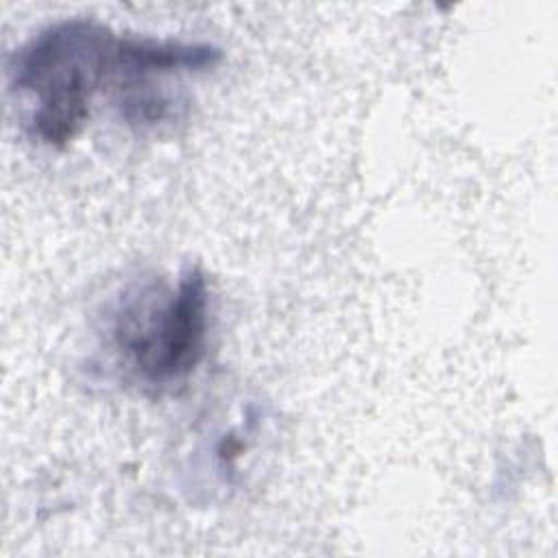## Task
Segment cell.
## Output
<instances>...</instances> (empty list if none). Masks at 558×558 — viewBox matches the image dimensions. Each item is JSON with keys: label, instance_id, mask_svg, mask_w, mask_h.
I'll return each mask as SVG.
<instances>
[{"label": "cell", "instance_id": "obj_2", "mask_svg": "<svg viewBox=\"0 0 558 558\" xmlns=\"http://www.w3.org/2000/svg\"><path fill=\"white\" fill-rule=\"evenodd\" d=\"M209 286L187 266L174 286H146L124 294L111 316V344L122 364L148 386L187 379L205 357Z\"/></svg>", "mask_w": 558, "mask_h": 558}, {"label": "cell", "instance_id": "obj_1", "mask_svg": "<svg viewBox=\"0 0 558 558\" xmlns=\"http://www.w3.org/2000/svg\"><path fill=\"white\" fill-rule=\"evenodd\" d=\"M120 33L96 17L41 26L9 59V87L26 105V131L50 148L81 135L96 98L116 85Z\"/></svg>", "mask_w": 558, "mask_h": 558}]
</instances>
